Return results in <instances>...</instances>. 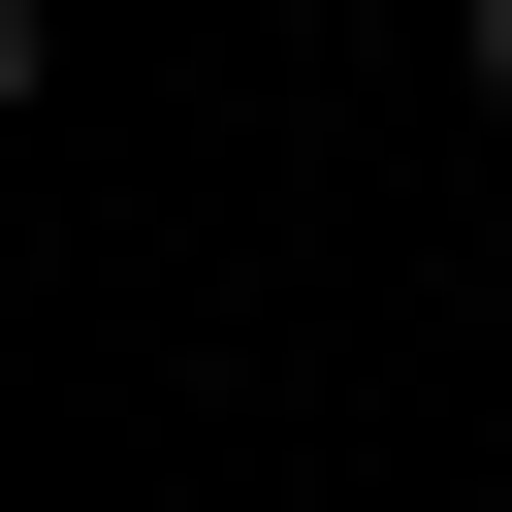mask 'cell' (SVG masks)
<instances>
[{
    "label": "cell",
    "mask_w": 512,
    "mask_h": 512,
    "mask_svg": "<svg viewBox=\"0 0 512 512\" xmlns=\"http://www.w3.org/2000/svg\"><path fill=\"white\" fill-rule=\"evenodd\" d=\"M448 64H480V128H512V0H448Z\"/></svg>",
    "instance_id": "2"
},
{
    "label": "cell",
    "mask_w": 512,
    "mask_h": 512,
    "mask_svg": "<svg viewBox=\"0 0 512 512\" xmlns=\"http://www.w3.org/2000/svg\"><path fill=\"white\" fill-rule=\"evenodd\" d=\"M32 64H64V0H0V128H32Z\"/></svg>",
    "instance_id": "1"
}]
</instances>
